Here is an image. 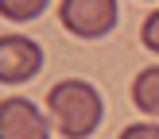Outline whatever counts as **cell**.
Segmentation results:
<instances>
[{"mask_svg":"<svg viewBox=\"0 0 159 139\" xmlns=\"http://www.w3.org/2000/svg\"><path fill=\"white\" fill-rule=\"evenodd\" d=\"M39 66H43V50L35 39L12 35V31L0 35V81L4 85H20L27 77H35Z\"/></svg>","mask_w":159,"mask_h":139,"instance_id":"3","label":"cell"},{"mask_svg":"<svg viewBox=\"0 0 159 139\" xmlns=\"http://www.w3.org/2000/svg\"><path fill=\"white\" fill-rule=\"evenodd\" d=\"M58 19L78 39H101L116 27V0H62Z\"/></svg>","mask_w":159,"mask_h":139,"instance_id":"2","label":"cell"},{"mask_svg":"<svg viewBox=\"0 0 159 139\" xmlns=\"http://www.w3.org/2000/svg\"><path fill=\"white\" fill-rule=\"evenodd\" d=\"M47 112H51L58 135H66V139H89L93 131H97L105 108H101V93L93 89L89 81L70 77V81H58L51 93H47Z\"/></svg>","mask_w":159,"mask_h":139,"instance_id":"1","label":"cell"},{"mask_svg":"<svg viewBox=\"0 0 159 139\" xmlns=\"http://www.w3.org/2000/svg\"><path fill=\"white\" fill-rule=\"evenodd\" d=\"M51 4V0H0V15L4 19H16V23H23V19H35V15H43V8Z\"/></svg>","mask_w":159,"mask_h":139,"instance_id":"6","label":"cell"},{"mask_svg":"<svg viewBox=\"0 0 159 139\" xmlns=\"http://www.w3.org/2000/svg\"><path fill=\"white\" fill-rule=\"evenodd\" d=\"M0 139H51V128L27 97H4L0 100Z\"/></svg>","mask_w":159,"mask_h":139,"instance_id":"4","label":"cell"},{"mask_svg":"<svg viewBox=\"0 0 159 139\" xmlns=\"http://www.w3.org/2000/svg\"><path fill=\"white\" fill-rule=\"evenodd\" d=\"M116 139H159V124H128Z\"/></svg>","mask_w":159,"mask_h":139,"instance_id":"8","label":"cell"},{"mask_svg":"<svg viewBox=\"0 0 159 139\" xmlns=\"http://www.w3.org/2000/svg\"><path fill=\"white\" fill-rule=\"evenodd\" d=\"M140 39H144L148 50H155V54H159V12H152L144 23H140Z\"/></svg>","mask_w":159,"mask_h":139,"instance_id":"7","label":"cell"},{"mask_svg":"<svg viewBox=\"0 0 159 139\" xmlns=\"http://www.w3.org/2000/svg\"><path fill=\"white\" fill-rule=\"evenodd\" d=\"M132 100H136L140 112L159 116V66H148V70L136 74V81H132Z\"/></svg>","mask_w":159,"mask_h":139,"instance_id":"5","label":"cell"}]
</instances>
